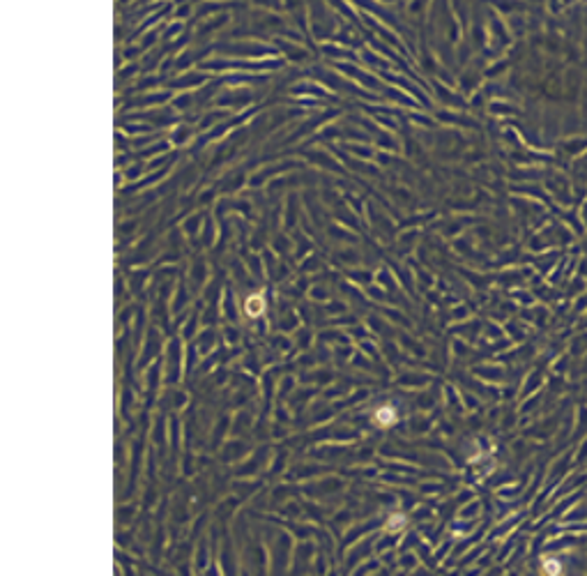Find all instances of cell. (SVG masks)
<instances>
[{
    "instance_id": "1",
    "label": "cell",
    "mask_w": 587,
    "mask_h": 576,
    "mask_svg": "<svg viewBox=\"0 0 587 576\" xmlns=\"http://www.w3.org/2000/svg\"><path fill=\"white\" fill-rule=\"evenodd\" d=\"M244 309H247V313H249L251 318H256V316H260V313H262V309H265V302H262L260 295H254V298L247 300Z\"/></svg>"
},
{
    "instance_id": "2",
    "label": "cell",
    "mask_w": 587,
    "mask_h": 576,
    "mask_svg": "<svg viewBox=\"0 0 587 576\" xmlns=\"http://www.w3.org/2000/svg\"><path fill=\"white\" fill-rule=\"evenodd\" d=\"M394 420H396V413H394V408H391V406H385V408H380V411L375 413V422H378L380 426L394 424Z\"/></svg>"
}]
</instances>
